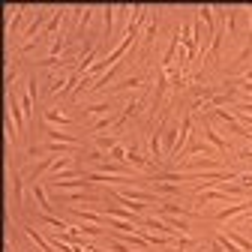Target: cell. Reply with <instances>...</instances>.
<instances>
[{"mask_svg":"<svg viewBox=\"0 0 252 252\" xmlns=\"http://www.w3.org/2000/svg\"><path fill=\"white\" fill-rule=\"evenodd\" d=\"M138 84H141V78H123V81H117L111 90H114V93H123V90H129V87H138Z\"/></svg>","mask_w":252,"mask_h":252,"instance_id":"14","label":"cell"},{"mask_svg":"<svg viewBox=\"0 0 252 252\" xmlns=\"http://www.w3.org/2000/svg\"><path fill=\"white\" fill-rule=\"evenodd\" d=\"M165 90H168V75H165V69H159V75H156V90H153V111H159Z\"/></svg>","mask_w":252,"mask_h":252,"instance_id":"4","label":"cell"},{"mask_svg":"<svg viewBox=\"0 0 252 252\" xmlns=\"http://www.w3.org/2000/svg\"><path fill=\"white\" fill-rule=\"evenodd\" d=\"M24 234H27L30 240H33V243H36V246H39L42 252H54V246H51V243H48V240L42 237V231H36V228H30V225H24Z\"/></svg>","mask_w":252,"mask_h":252,"instance_id":"10","label":"cell"},{"mask_svg":"<svg viewBox=\"0 0 252 252\" xmlns=\"http://www.w3.org/2000/svg\"><path fill=\"white\" fill-rule=\"evenodd\" d=\"M45 120H48V123H63V126H66V123H69V117H66V114H60L57 108H51V111L45 114Z\"/></svg>","mask_w":252,"mask_h":252,"instance_id":"16","label":"cell"},{"mask_svg":"<svg viewBox=\"0 0 252 252\" xmlns=\"http://www.w3.org/2000/svg\"><path fill=\"white\" fill-rule=\"evenodd\" d=\"M93 144L99 150H114L117 147V135H93Z\"/></svg>","mask_w":252,"mask_h":252,"instance_id":"12","label":"cell"},{"mask_svg":"<svg viewBox=\"0 0 252 252\" xmlns=\"http://www.w3.org/2000/svg\"><path fill=\"white\" fill-rule=\"evenodd\" d=\"M21 189H24V174H21V171H15V174H12V198H15V210H21V207H24Z\"/></svg>","mask_w":252,"mask_h":252,"instance_id":"8","label":"cell"},{"mask_svg":"<svg viewBox=\"0 0 252 252\" xmlns=\"http://www.w3.org/2000/svg\"><path fill=\"white\" fill-rule=\"evenodd\" d=\"M249 207H252V198H243V201H237V204H231V207H225V210L213 213V219H216V222H228L231 216H240V213H246Z\"/></svg>","mask_w":252,"mask_h":252,"instance_id":"1","label":"cell"},{"mask_svg":"<svg viewBox=\"0 0 252 252\" xmlns=\"http://www.w3.org/2000/svg\"><path fill=\"white\" fill-rule=\"evenodd\" d=\"M111 156H114V162H126V147H120V144H117V147L111 150Z\"/></svg>","mask_w":252,"mask_h":252,"instance_id":"17","label":"cell"},{"mask_svg":"<svg viewBox=\"0 0 252 252\" xmlns=\"http://www.w3.org/2000/svg\"><path fill=\"white\" fill-rule=\"evenodd\" d=\"M33 195H36V204H39V210H42V213H51V201H48V195H45L42 183H33Z\"/></svg>","mask_w":252,"mask_h":252,"instance_id":"11","label":"cell"},{"mask_svg":"<svg viewBox=\"0 0 252 252\" xmlns=\"http://www.w3.org/2000/svg\"><path fill=\"white\" fill-rule=\"evenodd\" d=\"M156 210L165 213V216H201V219H207V213H198L192 207H180V204H159Z\"/></svg>","mask_w":252,"mask_h":252,"instance_id":"3","label":"cell"},{"mask_svg":"<svg viewBox=\"0 0 252 252\" xmlns=\"http://www.w3.org/2000/svg\"><path fill=\"white\" fill-rule=\"evenodd\" d=\"M234 120H240V123H246V126H252V114H246V111H240Z\"/></svg>","mask_w":252,"mask_h":252,"instance_id":"18","label":"cell"},{"mask_svg":"<svg viewBox=\"0 0 252 252\" xmlns=\"http://www.w3.org/2000/svg\"><path fill=\"white\" fill-rule=\"evenodd\" d=\"M114 21H117V6H105L102 9V39H108L111 36V30H114Z\"/></svg>","mask_w":252,"mask_h":252,"instance_id":"5","label":"cell"},{"mask_svg":"<svg viewBox=\"0 0 252 252\" xmlns=\"http://www.w3.org/2000/svg\"><path fill=\"white\" fill-rule=\"evenodd\" d=\"M219 165H222V159L207 156V159H189V162H183V171H186V174H195L198 168H219Z\"/></svg>","mask_w":252,"mask_h":252,"instance_id":"2","label":"cell"},{"mask_svg":"<svg viewBox=\"0 0 252 252\" xmlns=\"http://www.w3.org/2000/svg\"><path fill=\"white\" fill-rule=\"evenodd\" d=\"M45 135H48V141H57V144H72V147H78V144H81V138H78V135H66L63 129H48Z\"/></svg>","mask_w":252,"mask_h":252,"instance_id":"6","label":"cell"},{"mask_svg":"<svg viewBox=\"0 0 252 252\" xmlns=\"http://www.w3.org/2000/svg\"><path fill=\"white\" fill-rule=\"evenodd\" d=\"M198 15H201V21H207V30H210V33H216V30H213V6H201Z\"/></svg>","mask_w":252,"mask_h":252,"instance_id":"15","label":"cell"},{"mask_svg":"<svg viewBox=\"0 0 252 252\" xmlns=\"http://www.w3.org/2000/svg\"><path fill=\"white\" fill-rule=\"evenodd\" d=\"M204 135H207V141L213 144V150H216V153H225V150H228V144H225L222 138L216 135V129H213V126H210V120L204 123Z\"/></svg>","mask_w":252,"mask_h":252,"instance_id":"9","label":"cell"},{"mask_svg":"<svg viewBox=\"0 0 252 252\" xmlns=\"http://www.w3.org/2000/svg\"><path fill=\"white\" fill-rule=\"evenodd\" d=\"M228 237H231V243H237L243 252H252V240H246V237H243L237 228H231V231H228Z\"/></svg>","mask_w":252,"mask_h":252,"instance_id":"13","label":"cell"},{"mask_svg":"<svg viewBox=\"0 0 252 252\" xmlns=\"http://www.w3.org/2000/svg\"><path fill=\"white\" fill-rule=\"evenodd\" d=\"M126 162H129L135 171H141V168H147V165H150V159H144V156L138 153V147H126Z\"/></svg>","mask_w":252,"mask_h":252,"instance_id":"7","label":"cell"}]
</instances>
